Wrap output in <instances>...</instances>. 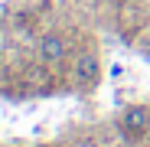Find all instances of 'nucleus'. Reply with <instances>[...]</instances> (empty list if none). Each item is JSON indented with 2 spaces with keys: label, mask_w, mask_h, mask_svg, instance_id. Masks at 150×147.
<instances>
[{
  "label": "nucleus",
  "mask_w": 150,
  "mask_h": 147,
  "mask_svg": "<svg viewBox=\"0 0 150 147\" xmlns=\"http://www.w3.org/2000/svg\"><path fill=\"white\" fill-rule=\"evenodd\" d=\"M72 56H75V46L65 30H46L36 43V65H42L46 72L69 69Z\"/></svg>",
  "instance_id": "obj_1"
},
{
  "label": "nucleus",
  "mask_w": 150,
  "mask_h": 147,
  "mask_svg": "<svg viewBox=\"0 0 150 147\" xmlns=\"http://www.w3.org/2000/svg\"><path fill=\"white\" fill-rule=\"evenodd\" d=\"M69 72H72V82L79 88H95L101 82V53H98L95 43H82L75 46V56L69 62Z\"/></svg>",
  "instance_id": "obj_2"
},
{
  "label": "nucleus",
  "mask_w": 150,
  "mask_h": 147,
  "mask_svg": "<svg viewBox=\"0 0 150 147\" xmlns=\"http://www.w3.org/2000/svg\"><path fill=\"white\" fill-rule=\"evenodd\" d=\"M117 23H121V30L127 33V36H140L147 30V23H150L147 0H144V4H140V0H124L121 10H117Z\"/></svg>",
  "instance_id": "obj_3"
},
{
  "label": "nucleus",
  "mask_w": 150,
  "mask_h": 147,
  "mask_svg": "<svg viewBox=\"0 0 150 147\" xmlns=\"http://www.w3.org/2000/svg\"><path fill=\"white\" fill-rule=\"evenodd\" d=\"M117 124L124 134H131V137H147L150 134V102H134L121 111L117 118Z\"/></svg>",
  "instance_id": "obj_4"
},
{
  "label": "nucleus",
  "mask_w": 150,
  "mask_h": 147,
  "mask_svg": "<svg viewBox=\"0 0 150 147\" xmlns=\"http://www.w3.org/2000/svg\"><path fill=\"white\" fill-rule=\"evenodd\" d=\"M69 147H101V141H98L95 134H79V137H75Z\"/></svg>",
  "instance_id": "obj_5"
},
{
  "label": "nucleus",
  "mask_w": 150,
  "mask_h": 147,
  "mask_svg": "<svg viewBox=\"0 0 150 147\" xmlns=\"http://www.w3.org/2000/svg\"><path fill=\"white\" fill-rule=\"evenodd\" d=\"M144 144H150V134H147V137H144Z\"/></svg>",
  "instance_id": "obj_6"
},
{
  "label": "nucleus",
  "mask_w": 150,
  "mask_h": 147,
  "mask_svg": "<svg viewBox=\"0 0 150 147\" xmlns=\"http://www.w3.org/2000/svg\"><path fill=\"white\" fill-rule=\"evenodd\" d=\"M114 4H124V0H114Z\"/></svg>",
  "instance_id": "obj_7"
},
{
  "label": "nucleus",
  "mask_w": 150,
  "mask_h": 147,
  "mask_svg": "<svg viewBox=\"0 0 150 147\" xmlns=\"http://www.w3.org/2000/svg\"><path fill=\"white\" fill-rule=\"evenodd\" d=\"M144 147H150V144H144Z\"/></svg>",
  "instance_id": "obj_8"
}]
</instances>
